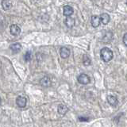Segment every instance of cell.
I'll use <instances>...</instances> for the list:
<instances>
[{
  "label": "cell",
  "mask_w": 127,
  "mask_h": 127,
  "mask_svg": "<svg viewBox=\"0 0 127 127\" xmlns=\"http://www.w3.org/2000/svg\"><path fill=\"white\" fill-rule=\"evenodd\" d=\"M63 12H64V15L66 16V17H71L73 14V8L70 6H64L63 9Z\"/></svg>",
  "instance_id": "ba28073f"
},
{
  "label": "cell",
  "mask_w": 127,
  "mask_h": 127,
  "mask_svg": "<svg viewBox=\"0 0 127 127\" xmlns=\"http://www.w3.org/2000/svg\"><path fill=\"white\" fill-rule=\"evenodd\" d=\"M77 80L79 83H81V84L86 85V84H88L90 83V77L87 74L82 73L77 77Z\"/></svg>",
  "instance_id": "7a4b0ae2"
},
{
  "label": "cell",
  "mask_w": 127,
  "mask_h": 127,
  "mask_svg": "<svg viewBox=\"0 0 127 127\" xmlns=\"http://www.w3.org/2000/svg\"><path fill=\"white\" fill-rule=\"evenodd\" d=\"M2 7L4 10H9L12 7V4L10 0H2Z\"/></svg>",
  "instance_id": "4fadbf2b"
},
{
  "label": "cell",
  "mask_w": 127,
  "mask_h": 127,
  "mask_svg": "<svg viewBox=\"0 0 127 127\" xmlns=\"http://www.w3.org/2000/svg\"><path fill=\"white\" fill-rule=\"evenodd\" d=\"M83 63L85 66H89L91 64V59L87 55H83Z\"/></svg>",
  "instance_id": "9a60e30c"
},
{
  "label": "cell",
  "mask_w": 127,
  "mask_h": 127,
  "mask_svg": "<svg viewBox=\"0 0 127 127\" xmlns=\"http://www.w3.org/2000/svg\"><path fill=\"white\" fill-rule=\"evenodd\" d=\"M70 49L67 47H62L60 49V55L63 59H66L70 56Z\"/></svg>",
  "instance_id": "5b68a950"
},
{
  "label": "cell",
  "mask_w": 127,
  "mask_h": 127,
  "mask_svg": "<svg viewBox=\"0 0 127 127\" xmlns=\"http://www.w3.org/2000/svg\"><path fill=\"white\" fill-rule=\"evenodd\" d=\"M91 26H92L94 28H97L101 23V18L100 16H97V15H93L91 16Z\"/></svg>",
  "instance_id": "3957f363"
},
{
  "label": "cell",
  "mask_w": 127,
  "mask_h": 127,
  "mask_svg": "<svg viewBox=\"0 0 127 127\" xmlns=\"http://www.w3.org/2000/svg\"><path fill=\"white\" fill-rule=\"evenodd\" d=\"M107 102H108L109 104L112 106H116L118 103L117 97L114 96V95H108V96H107Z\"/></svg>",
  "instance_id": "8992f818"
},
{
  "label": "cell",
  "mask_w": 127,
  "mask_h": 127,
  "mask_svg": "<svg viewBox=\"0 0 127 127\" xmlns=\"http://www.w3.org/2000/svg\"><path fill=\"white\" fill-rule=\"evenodd\" d=\"M64 24L68 28H72L75 26V19L71 17H67L64 20Z\"/></svg>",
  "instance_id": "7c38bea8"
},
{
  "label": "cell",
  "mask_w": 127,
  "mask_h": 127,
  "mask_svg": "<svg viewBox=\"0 0 127 127\" xmlns=\"http://www.w3.org/2000/svg\"><path fill=\"white\" fill-rule=\"evenodd\" d=\"M10 49L13 51L14 53H16L22 49V45H20L19 43H15V44H13V45H11L10 46Z\"/></svg>",
  "instance_id": "5bb4252c"
},
{
  "label": "cell",
  "mask_w": 127,
  "mask_h": 127,
  "mask_svg": "<svg viewBox=\"0 0 127 127\" xmlns=\"http://www.w3.org/2000/svg\"><path fill=\"white\" fill-rule=\"evenodd\" d=\"M40 84L45 87H49L51 85V79L48 76H44L41 80H40Z\"/></svg>",
  "instance_id": "9c48e42d"
},
{
  "label": "cell",
  "mask_w": 127,
  "mask_h": 127,
  "mask_svg": "<svg viewBox=\"0 0 127 127\" xmlns=\"http://www.w3.org/2000/svg\"><path fill=\"white\" fill-rule=\"evenodd\" d=\"M100 18H101V22L104 25H106L108 24L110 21V17L108 14L106 13H103L100 15Z\"/></svg>",
  "instance_id": "8fae6325"
},
{
  "label": "cell",
  "mask_w": 127,
  "mask_h": 127,
  "mask_svg": "<svg viewBox=\"0 0 127 127\" xmlns=\"http://www.w3.org/2000/svg\"><path fill=\"white\" fill-rule=\"evenodd\" d=\"M122 40H123V43H124V45L127 47V33L124 34Z\"/></svg>",
  "instance_id": "e0dca14e"
},
{
  "label": "cell",
  "mask_w": 127,
  "mask_h": 127,
  "mask_svg": "<svg viewBox=\"0 0 127 127\" xmlns=\"http://www.w3.org/2000/svg\"><path fill=\"white\" fill-rule=\"evenodd\" d=\"M31 59H32V53L30 51H27L25 54V61H30Z\"/></svg>",
  "instance_id": "2e32d148"
},
{
  "label": "cell",
  "mask_w": 127,
  "mask_h": 127,
  "mask_svg": "<svg viewBox=\"0 0 127 127\" xmlns=\"http://www.w3.org/2000/svg\"><path fill=\"white\" fill-rule=\"evenodd\" d=\"M100 56L103 61L108 62L113 59L114 55H113V52L111 51V49H110L109 48H103L100 52Z\"/></svg>",
  "instance_id": "6da1fadb"
},
{
  "label": "cell",
  "mask_w": 127,
  "mask_h": 127,
  "mask_svg": "<svg viewBox=\"0 0 127 127\" xmlns=\"http://www.w3.org/2000/svg\"><path fill=\"white\" fill-rule=\"evenodd\" d=\"M10 33L13 36H18L21 33V28L18 25H16V24H13V25L10 26Z\"/></svg>",
  "instance_id": "277c9868"
},
{
  "label": "cell",
  "mask_w": 127,
  "mask_h": 127,
  "mask_svg": "<svg viewBox=\"0 0 127 127\" xmlns=\"http://www.w3.org/2000/svg\"><path fill=\"white\" fill-rule=\"evenodd\" d=\"M16 103L20 107V108H23L26 105V98L25 97L19 96L16 98Z\"/></svg>",
  "instance_id": "52a82bcc"
},
{
  "label": "cell",
  "mask_w": 127,
  "mask_h": 127,
  "mask_svg": "<svg viewBox=\"0 0 127 127\" xmlns=\"http://www.w3.org/2000/svg\"><path fill=\"white\" fill-rule=\"evenodd\" d=\"M79 120L80 122H87L88 121V118L84 117H79Z\"/></svg>",
  "instance_id": "ac0fdd59"
},
{
  "label": "cell",
  "mask_w": 127,
  "mask_h": 127,
  "mask_svg": "<svg viewBox=\"0 0 127 127\" xmlns=\"http://www.w3.org/2000/svg\"><path fill=\"white\" fill-rule=\"evenodd\" d=\"M57 111L61 115H64L67 114V112L68 111V108L66 105H64V104H60L58 106V108H57Z\"/></svg>",
  "instance_id": "30bf717a"
}]
</instances>
